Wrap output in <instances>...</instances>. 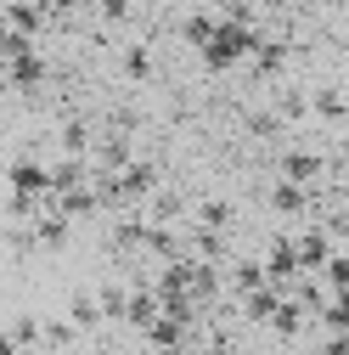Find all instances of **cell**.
I'll use <instances>...</instances> for the list:
<instances>
[{
  "label": "cell",
  "mask_w": 349,
  "mask_h": 355,
  "mask_svg": "<svg viewBox=\"0 0 349 355\" xmlns=\"http://www.w3.org/2000/svg\"><path fill=\"white\" fill-rule=\"evenodd\" d=\"M6 85L12 91H39V85H46V57H39L34 40L6 34Z\"/></svg>",
  "instance_id": "cell-1"
},
{
  "label": "cell",
  "mask_w": 349,
  "mask_h": 355,
  "mask_svg": "<svg viewBox=\"0 0 349 355\" xmlns=\"http://www.w3.org/2000/svg\"><path fill=\"white\" fill-rule=\"evenodd\" d=\"M271 209L276 214H287V220H298V214H321L327 203H321V187H293V181H276L271 187Z\"/></svg>",
  "instance_id": "cell-2"
},
{
  "label": "cell",
  "mask_w": 349,
  "mask_h": 355,
  "mask_svg": "<svg viewBox=\"0 0 349 355\" xmlns=\"http://www.w3.org/2000/svg\"><path fill=\"white\" fill-rule=\"evenodd\" d=\"M265 271H271V282H276L282 293L304 277V265H298V237H271V248H265Z\"/></svg>",
  "instance_id": "cell-3"
},
{
  "label": "cell",
  "mask_w": 349,
  "mask_h": 355,
  "mask_svg": "<svg viewBox=\"0 0 349 355\" xmlns=\"http://www.w3.org/2000/svg\"><path fill=\"white\" fill-rule=\"evenodd\" d=\"M96 141H102V136H96V124L73 113V119H62V130H57V158H91Z\"/></svg>",
  "instance_id": "cell-4"
},
{
  "label": "cell",
  "mask_w": 349,
  "mask_h": 355,
  "mask_svg": "<svg viewBox=\"0 0 349 355\" xmlns=\"http://www.w3.org/2000/svg\"><path fill=\"white\" fill-rule=\"evenodd\" d=\"M332 254H338V243L321 226H304L298 232V265H304V277H321L327 265H332Z\"/></svg>",
  "instance_id": "cell-5"
},
{
  "label": "cell",
  "mask_w": 349,
  "mask_h": 355,
  "mask_svg": "<svg viewBox=\"0 0 349 355\" xmlns=\"http://www.w3.org/2000/svg\"><path fill=\"white\" fill-rule=\"evenodd\" d=\"M321 175H327L321 153L293 147V153H282V175H276V181H293V187H321Z\"/></svg>",
  "instance_id": "cell-6"
},
{
  "label": "cell",
  "mask_w": 349,
  "mask_h": 355,
  "mask_svg": "<svg viewBox=\"0 0 349 355\" xmlns=\"http://www.w3.org/2000/svg\"><path fill=\"white\" fill-rule=\"evenodd\" d=\"M163 316V299H158V288L152 282H136L129 288V316H124V327H136V333H152V322Z\"/></svg>",
  "instance_id": "cell-7"
},
{
  "label": "cell",
  "mask_w": 349,
  "mask_h": 355,
  "mask_svg": "<svg viewBox=\"0 0 349 355\" xmlns=\"http://www.w3.org/2000/svg\"><path fill=\"white\" fill-rule=\"evenodd\" d=\"M28 226H34V248H62V243H68V232H73V220H68L62 209H39Z\"/></svg>",
  "instance_id": "cell-8"
},
{
  "label": "cell",
  "mask_w": 349,
  "mask_h": 355,
  "mask_svg": "<svg viewBox=\"0 0 349 355\" xmlns=\"http://www.w3.org/2000/svg\"><path fill=\"white\" fill-rule=\"evenodd\" d=\"M141 214L152 220V226H181V220H186L192 209H186V198H181V192H169V187H158V192H152V203H147Z\"/></svg>",
  "instance_id": "cell-9"
},
{
  "label": "cell",
  "mask_w": 349,
  "mask_h": 355,
  "mask_svg": "<svg viewBox=\"0 0 349 355\" xmlns=\"http://www.w3.org/2000/svg\"><path fill=\"white\" fill-rule=\"evenodd\" d=\"M253 73L259 79H276L282 68H287V40H276V34H265V40H259V46H253Z\"/></svg>",
  "instance_id": "cell-10"
},
{
  "label": "cell",
  "mask_w": 349,
  "mask_h": 355,
  "mask_svg": "<svg viewBox=\"0 0 349 355\" xmlns=\"http://www.w3.org/2000/svg\"><path fill=\"white\" fill-rule=\"evenodd\" d=\"M259 288H271V271H265V259H231V293L248 299Z\"/></svg>",
  "instance_id": "cell-11"
},
{
  "label": "cell",
  "mask_w": 349,
  "mask_h": 355,
  "mask_svg": "<svg viewBox=\"0 0 349 355\" xmlns=\"http://www.w3.org/2000/svg\"><path fill=\"white\" fill-rule=\"evenodd\" d=\"M310 113L327 119V124H349V91H338V85H321V91L310 96Z\"/></svg>",
  "instance_id": "cell-12"
},
{
  "label": "cell",
  "mask_w": 349,
  "mask_h": 355,
  "mask_svg": "<svg viewBox=\"0 0 349 355\" xmlns=\"http://www.w3.org/2000/svg\"><path fill=\"white\" fill-rule=\"evenodd\" d=\"M68 322H73L79 333H96V327L107 322V310H102L96 293H73V299H68Z\"/></svg>",
  "instance_id": "cell-13"
},
{
  "label": "cell",
  "mask_w": 349,
  "mask_h": 355,
  "mask_svg": "<svg viewBox=\"0 0 349 355\" xmlns=\"http://www.w3.org/2000/svg\"><path fill=\"white\" fill-rule=\"evenodd\" d=\"M282 299H287V293L271 282V288H259V293H248V299H242V316H248V322H259V327H271V316L282 310Z\"/></svg>",
  "instance_id": "cell-14"
},
{
  "label": "cell",
  "mask_w": 349,
  "mask_h": 355,
  "mask_svg": "<svg viewBox=\"0 0 349 355\" xmlns=\"http://www.w3.org/2000/svg\"><path fill=\"white\" fill-rule=\"evenodd\" d=\"M192 226H197V232H231V203H226V198H203V203L192 209Z\"/></svg>",
  "instance_id": "cell-15"
},
{
  "label": "cell",
  "mask_w": 349,
  "mask_h": 355,
  "mask_svg": "<svg viewBox=\"0 0 349 355\" xmlns=\"http://www.w3.org/2000/svg\"><path fill=\"white\" fill-rule=\"evenodd\" d=\"M316 316H310V310H304V304H293V299H282V310H276V316H271V333L276 338H298L304 327H310Z\"/></svg>",
  "instance_id": "cell-16"
},
{
  "label": "cell",
  "mask_w": 349,
  "mask_h": 355,
  "mask_svg": "<svg viewBox=\"0 0 349 355\" xmlns=\"http://www.w3.org/2000/svg\"><path fill=\"white\" fill-rule=\"evenodd\" d=\"M181 34H186V46L208 51V46H214V34H220V12H192V17L181 23Z\"/></svg>",
  "instance_id": "cell-17"
},
{
  "label": "cell",
  "mask_w": 349,
  "mask_h": 355,
  "mask_svg": "<svg viewBox=\"0 0 349 355\" xmlns=\"http://www.w3.org/2000/svg\"><path fill=\"white\" fill-rule=\"evenodd\" d=\"M79 327L68 322V316H46V349H79ZM46 349H39V355H46Z\"/></svg>",
  "instance_id": "cell-18"
},
{
  "label": "cell",
  "mask_w": 349,
  "mask_h": 355,
  "mask_svg": "<svg viewBox=\"0 0 349 355\" xmlns=\"http://www.w3.org/2000/svg\"><path fill=\"white\" fill-rule=\"evenodd\" d=\"M96 299H102V310H107V322H124V316H129V282H102Z\"/></svg>",
  "instance_id": "cell-19"
},
{
  "label": "cell",
  "mask_w": 349,
  "mask_h": 355,
  "mask_svg": "<svg viewBox=\"0 0 349 355\" xmlns=\"http://www.w3.org/2000/svg\"><path fill=\"white\" fill-rule=\"evenodd\" d=\"M118 68H124V79H152V51L147 46H124Z\"/></svg>",
  "instance_id": "cell-20"
},
{
  "label": "cell",
  "mask_w": 349,
  "mask_h": 355,
  "mask_svg": "<svg viewBox=\"0 0 349 355\" xmlns=\"http://www.w3.org/2000/svg\"><path fill=\"white\" fill-rule=\"evenodd\" d=\"M304 113H310V96H304V91H282L276 119H282V124H293V119H304Z\"/></svg>",
  "instance_id": "cell-21"
},
{
  "label": "cell",
  "mask_w": 349,
  "mask_h": 355,
  "mask_svg": "<svg viewBox=\"0 0 349 355\" xmlns=\"http://www.w3.org/2000/svg\"><path fill=\"white\" fill-rule=\"evenodd\" d=\"M321 277H327V288H332V293H343V288H349V248H338V254H332V265H327Z\"/></svg>",
  "instance_id": "cell-22"
},
{
  "label": "cell",
  "mask_w": 349,
  "mask_h": 355,
  "mask_svg": "<svg viewBox=\"0 0 349 355\" xmlns=\"http://www.w3.org/2000/svg\"><path fill=\"white\" fill-rule=\"evenodd\" d=\"M96 12H102L107 23H129V17L141 12V0H96Z\"/></svg>",
  "instance_id": "cell-23"
},
{
  "label": "cell",
  "mask_w": 349,
  "mask_h": 355,
  "mask_svg": "<svg viewBox=\"0 0 349 355\" xmlns=\"http://www.w3.org/2000/svg\"><path fill=\"white\" fill-rule=\"evenodd\" d=\"M248 130H253V136H276V130H282L276 107H271V113H253V119H248Z\"/></svg>",
  "instance_id": "cell-24"
},
{
  "label": "cell",
  "mask_w": 349,
  "mask_h": 355,
  "mask_svg": "<svg viewBox=\"0 0 349 355\" xmlns=\"http://www.w3.org/2000/svg\"><path fill=\"white\" fill-rule=\"evenodd\" d=\"M321 355H349V333H327L321 338Z\"/></svg>",
  "instance_id": "cell-25"
},
{
  "label": "cell",
  "mask_w": 349,
  "mask_h": 355,
  "mask_svg": "<svg viewBox=\"0 0 349 355\" xmlns=\"http://www.w3.org/2000/svg\"><path fill=\"white\" fill-rule=\"evenodd\" d=\"M214 355H248V349L231 344V333H214Z\"/></svg>",
  "instance_id": "cell-26"
},
{
  "label": "cell",
  "mask_w": 349,
  "mask_h": 355,
  "mask_svg": "<svg viewBox=\"0 0 349 355\" xmlns=\"http://www.w3.org/2000/svg\"><path fill=\"white\" fill-rule=\"evenodd\" d=\"M46 355H84V349H46Z\"/></svg>",
  "instance_id": "cell-27"
},
{
  "label": "cell",
  "mask_w": 349,
  "mask_h": 355,
  "mask_svg": "<svg viewBox=\"0 0 349 355\" xmlns=\"http://www.w3.org/2000/svg\"><path fill=\"white\" fill-rule=\"evenodd\" d=\"M220 6H231V0H220Z\"/></svg>",
  "instance_id": "cell-28"
}]
</instances>
